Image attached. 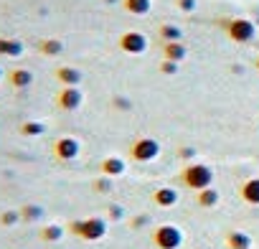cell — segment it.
Returning <instances> with one entry per match:
<instances>
[{
    "label": "cell",
    "mask_w": 259,
    "mask_h": 249,
    "mask_svg": "<svg viewBox=\"0 0 259 249\" xmlns=\"http://www.w3.org/2000/svg\"><path fill=\"white\" fill-rule=\"evenodd\" d=\"M221 28L234 44H251L256 36V26L249 18H226L221 21Z\"/></svg>",
    "instance_id": "6da1fadb"
},
{
    "label": "cell",
    "mask_w": 259,
    "mask_h": 249,
    "mask_svg": "<svg viewBox=\"0 0 259 249\" xmlns=\"http://www.w3.org/2000/svg\"><path fill=\"white\" fill-rule=\"evenodd\" d=\"M181 178H183V183H186L188 188L203 191V188H211V183H213V171H211L208 165H203V163H191V165L183 168Z\"/></svg>",
    "instance_id": "7a4b0ae2"
},
{
    "label": "cell",
    "mask_w": 259,
    "mask_h": 249,
    "mask_svg": "<svg viewBox=\"0 0 259 249\" xmlns=\"http://www.w3.org/2000/svg\"><path fill=\"white\" fill-rule=\"evenodd\" d=\"M71 231L87 241H97L107 234V221L99 219V216H89V219H81V221H74L71 224Z\"/></svg>",
    "instance_id": "3957f363"
},
{
    "label": "cell",
    "mask_w": 259,
    "mask_h": 249,
    "mask_svg": "<svg viewBox=\"0 0 259 249\" xmlns=\"http://www.w3.org/2000/svg\"><path fill=\"white\" fill-rule=\"evenodd\" d=\"M130 155H133L138 163H150L160 155V143L155 138H138L130 148Z\"/></svg>",
    "instance_id": "277c9868"
},
{
    "label": "cell",
    "mask_w": 259,
    "mask_h": 249,
    "mask_svg": "<svg viewBox=\"0 0 259 249\" xmlns=\"http://www.w3.org/2000/svg\"><path fill=\"white\" fill-rule=\"evenodd\" d=\"M153 241H155V246H160V249H178V246L183 244V231H181L178 226H173V224H163V226L155 229Z\"/></svg>",
    "instance_id": "5b68a950"
},
{
    "label": "cell",
    "mask_w": 259,
    "mask_h": 249,
    "mask_svg": "<svg viewBox=\"0 0 259 249\" xmlns=\"http://www.w3.org/2000/svg\"><path fill=\"white\" fill-rule=\"evenodd\" d=\"M148 49V38H145V33H140V31H124L122 36H119V51H124V54H130V56H138V54H143Z\"/></svg>",
    "instance_id": "8992f818"
},
{
    "label": "cell",
    "mask_w": 259,
    "mask_h": 249,
    "mask_svg": "<svg viewBox=\"0 0 259 249\" xmlns=\"http://www.w3.org/2000/svg\"><path fill=\"white\" fill-rule=\"evenodd\" d=\"M81 102H84V94H81L79 87H64V89L56 94V104H59V109H64V112L79 109Z\"/></svg>",
    "instance_id": "52a82bcc"
},
{
    "label": "cell",
    "mask_w": 259,
    "mask_h": 249,
    "mask_svg": "<svg viewBox=\"0 0 259 249\" xmlns=\"http://www.w3.org/2000/svg\"><path fill=\"white\" fill-rule=\"evenodd\" d=\"M79 150H81V145L71 135H64V138H59L54 143V155L59 160H74V158H79Z\"/></svg>",
    "instance_id": "ba28073f"
},
{
    "label": "cell",
    "mask_w": 259,
    "mask_h": 249,
    "mask_svg": "<svg viewBox=\"0 0 259 249\" xmlns=\"http://www.w3.org/2000/svg\"><path fill=\"white\" fill-rule=\"evenodd\" d=\"M239 196L249 206H259V178H246L239 186Z\"/></svg>",
    "instance_id": "9c48e42d"
},
{
    "label": "cell",
    "mask_w": 259,
    "mask_h": 249,
    "mask_svg": "<svg viewBox=\"0 0 259 249\" xmlns=\"http://www.w3.org/2000/svg\"><path fill=\"white\" fill-rule=\"evenodd\" d=\"M99 171H102V176H107V178H117V176L124 173V160L117 158V155H109V158L102 160Z\"/></svg>",
    "instance_id": "30bf717a"
},
{
    "label": "cell",
    "mask_w": 259,
    "mask_h": 249,
    "mask_svg": "<svg viewBox=\"0 0 259 249\" xmlns=\"http://www.w3.org/2000/svg\"><path fill=\"white\" fill-rule=\"evenodd\" d=\"M56 79H59L64 87H79V84H81V71L74 69V66H59V69H56Z\"/></svg>",
    "instance_id": "8fae6325"
},
{
    "label": "cell",
    "mask_w": 259,
    "mask_h": 249,
    "mask_svg": "<svg viewBox=\"0 0 259 249\" xmlns=\"http://www.w3.org/2000/svg\"><path fill=\"white\" fill-rule=\"evenodd\" d=\"M8 81H11L13 89H28L33 84V71H28V69H13L8 74Z\"/></svg>",
    "instance_id": "7c38bea8"
},
{
    "label": "cell",
    "mask_w": 259,
    "mask_h": 249,
    "mask_svg": "<svg viewBox=\"0 0 259 249\" xmlns=\"http://www.w3.org/2000/svg\"><path fill=\"white\" fill-rule=\"evenodd\" d=\"M178 191L176 188H170V186H165V188H158L155 193H153V201L158 203V206H163V209H170V206H176L178 203Z\"/></svg>",
    "instance_id": "4fadbf2b"
},
{
    "label": "cell",
    "mask_w": 259,
    "mask_h": 249,
    "mask_svg": "<svg viewBox=\"0 0 259 249\" xmlns=\"http://www.w3.org/2000/svg\"><path fill=\"white\" fill-rule=\"evenodd\" d=\"M0 56H8V59L23 56V44L18 38H3L0 36Z\"/></svg>",
    "instance_id": "5bb4252c"
},
{
    "label": "cell",
    "mask_w": 259,
    "mask_h": 249,
    "mask_svg": "<svg viewBox=\"0 0 259 249\" xmlns=\"http://www.w3.org/2000/svg\"><path fill=\"white\" fill-rule=\"evenodd\" d=\"M122 8L127 13H133V16H148L153 3H150V0H122Z\"/></svg>",
    "instance_id": "9a60e30c"
},
{
    "label": "cell",
    "mask_w": 259,
    "mask_h": 249,
    "mask_svg": "<svg viewBox=\"0 0 259 249\" xmlns=\"http://www.w3.org/2000/svg\"><path fill=\"white\" fill-rule=\"evenodd\" d=\"M163 59H168V61H183L186 59V46L181 44V41H170V44H165L163 46Z\"/></svg>",
    "instance_id": "2e32d148"
},
{
    "label": "cell",
    "mask_w": 259,
    "mask_h": 249,
    "mask_svg": "<svg viewBox=\"0 0 259 249\" xmlns=\"http://www.w3.org/2000/svg\"><path fill=\"white\" fill-rule=\"evenodd\" d=\"M219 198H221V196H219L216 188H203V191H198V198H196V201H198L201 209H213V206L219 203Z\"/></svg>",
    "instance_id": "e0dca14e"
},
{
    "label": "cell",
    "mask_w": 259,
    "mask_h": 249,
    "mask_svg": "<svg viewBox=\"0 0 259 249\" xmlns=\"http://www.w3.org/2000/svg\"><path fill=\"white\" fill-rule=\"evenodd\" d=\"M226 241H229V249H249L251 246V236L244 231H231Z\"/></svg>",
    "instance_id": "ac0fdd59"
},
{
    "label": "cell",
    "mask_w": 259,
    "mask_h": 249,
    "mask_svg": "<svg viewBox=\"0 0 259 249\" xmlns=\"http://www.w3.org/2000/svg\"><path fill=\"white\" fill-rule=\"evenodd\" d=\"M38 51H41L44 56H59V54L64 51V44H61L59 38H46V41L38 44Z\"/></svg>",
    "instance_id": "d6986e66"
},
{
    "label": "cell",
    "mask_w": 259,
    "mask_h": 249,
    "mask_svg": "<svg viewBox=\"0 0 259 249\" xmlns=\"http://www.w3.org/2000/svg\"><path fill=\"white\" fill-rule=\"evenodd\" d=\"M44 122H36V119H28V122H23L21 124V135H26V138H38V135H44Z\"/></svg>",
    "instance_id": "ffe728a7"
},
{
    "label": "cell",
    "mask_w": 259,
    "mask_h": 249,
    "mask_svg": "<svg viewBox=\"0 0 259 249\" xmlns=\"http://www.w3.org/2000/svg\"><path fill=\"white\" fill-rule=\"evenodd\" d=\"M181 36H183V31H181L178 26H173V23L160 26V38H163L165 44H170V41H181Z\"/></svg>",
    "instance_id": "44dd1931"
},
{
    "label": "cell",
    "mask_w": 259,
    "mask_h": 249,
    "mask_svg": "<svg viewBox=\"0 0 259 249\" xmlns=\"http://www.w3.org/2000/svg\"><path fill=\"white\" fill-rule=\"evenodd\" d=\"M61 236H64V229L59 224H49V226L41 229V239L44 241H59Z\"/></svg>",
    "instance_id": "7402d4cb"
},
{
    "label": "cell",
    "mask_w": 259,
    "mask_h": 249,
    "mask_svg": "<svg viewBox=\"0 0 259 249\" xmlns=\"http://www.w3.org/2000/svg\"><path fill=\"white\" fill-rule=\"evenodd\" d=\"M21 216H23V221H38V219L44 216V209L36 206V203H26V206L21 209Z\"/></svg>",
    "instance_id": "603a6c76"
},
{
    "label": "cell",
    "mask_w": 259,
    "mask_h": 249,
    "mask_svg": "<svg viewBox=\"0 0 259 249\" xmlns=\"http://www.w3.org/2000/svg\"><path fill=\"white\" fill-rule=\"evenodd\" d=\"M18 221H23L21 211H13V209H8V211H3V214H0V224H3V226H16Z\"/></svg>",
    "instance_id": "cb8c5ba5"
},
{
    "label": "cell",
    "mask_w": 259,
    "mask_h": 249,
    "mask_svg": "<svg viewBox=\"0 0 259 249\" xmlns=\"http://www.w3.org/2000/svg\"><path fill=\"white\" fill-rule=\"evenodd\" d=\"M178 66H181L178 61H168V59H163V61H160V71H163V74H168V76L178 74Z\"/></svg>",
    "instance_id": "d4e9b609"
},
{
    "label": "cell",
    "mask_w": 259,
    "mask_h": 249,
    "mask_svg": "<svg viewBox=\"0 0 259 249\" xmlns=\"http://www.w3.org/2000/svg\"><path fill=\"white\" fill-rule=\"evenodd\" d=\"M178 8L183 13H193L196 11V0H178Z\"/></svg>",
    "instance_id": "484cf974"
},
{
    "label": "cell",
    "mask_w": 259,
    "mask_h": 249,
    "mask_svg": "<svg viewBox=\"0 0 259 249\" xmlns=\"http://www.w3.org/2000/svg\"><path fill=\"white\" fill-rule=\"evenodd\" d=\"M94 188H97V191H99V193H107V191H109V188H112V183H109V178H107V176H104V178H99V181H97V183H94Z\"/></svg>",
    "instance_id": "4316f807"
},
{
    "label": "cell",
    "mask_w": 259,
    "mask_h": 249,
    "mask_svg": "<svg viewBox=\"0 0 259 249\" xmlns=\"http://www.w3.org/2000/svg\"><path fill=\"white\" fill-rule=\"evenodd\" d=\"M109 216H112V219H122V216H124V209L117 206V203H112V206H109Z\"/></svg>",
    "instance_id": "83f0119b"
},
{
    "label": "cell",
    "mask_w": 259,
    "mask_h": 249,
    "mask_svg": "<svg viewBox=\"0 0 259 249\" xmlns=\"http://www.w3.org/2000/svg\"><path fill=\"white\" fill-rule=\"evenodd\" d=\"M178 155H181V158H186V160H188V158H193V155H196V150H193V148H183V150H181V153H178Z\"/></svg>",
    "instance_id": "f1b7e54d"
},
{
    "label": "cell",
    "mask_w": 259,
    "mask_h": 249,
    "mask_svg": "<svg viewBox=\"0 0 259 249\" xmlns=\"http://www.w3.org/2000/svg\"><path fill=\"white\" fill-rule=\"evenodd\" d=\"M148 221H150V219H148V216H138V219H135V221H133V226H145V224H148Z\"/></svg>",
    "instance_id": "f546056e"
},
{
    "label": "cell",
    "mask_w": 259,
    "mask_h": 249,
    "mask_svg": "<svg viewBox=\"0 0 259 249\" xmlns=\"http://www.w3.org/2000/svg\"><path fill=\"white\" fill-rule=\"evenodd\" d=\"M0 81H3V69H0Z\"/></svg>",
    "instance_id": "4dcf8cb0"
},
{
    "label": "cell",
    "mask_w": 259,
    "mask_h": 249,
    "mask_svg": "<svg viewBox=\"0 0 259 249\" xmlns=\"http://www.w3.org/2000/svg\"><path fill=\"white\" fill-rule=\"evenodd\" d=\"M256 69H259V59H256Z\"/></svg>",
    "instance_id": "1f68e13d"
}]
</instances>
